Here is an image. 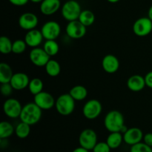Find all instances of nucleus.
Segmentation results:
<instances>
[{"label":"nucleus","mask_w":152,"mask_h":152,"mask_svg":"<svg viewBox=\"0 0 152 152\" xmlns=\"http://www.w3.org/2000/svg\"><path fill=\"white\" fill-rule=\"evenodd\" d=\"M42 116V110L35 103L29 102L22 107L19 119L23 123L34 126L40 121Z\"/></svg>","instance_id":"obj_1"},{"label":"nucleus","mask_w":152,"mask_h":152,"mask_svg":"<svg viewBox=\"0 0 152 152\" xmlns=\"http://www.w3.org/2000/svg\"><path fill=\"white\" fill-rule=\"evenodd\" d=\"M124 125V117L117 110L110 111L104 119V126L109 132H120Z\"/></svg>","instance_id":"obj_2"},{"label":"nucleus","mask_w":152,"mask_h":152,"mask_svg":"<svg viewBox=\"0 0 152 152\" xmlns=\"http://www.w3.org/2000/svg\"><path fill=\"white\" fill-rule=\"evenodd\" d=\"M75 99L69 93L62 94L56 99L55 108L60 115L68 116L72 114L75 109Z\"/></svg>","instance_id":"obj_3"},{"label":"nucleus","mask_w":152,"mask_h":152,"mask_svg":"<svg viewBox=\"0 0 152 152\" xmlns=\"http://www.w3.org/2000/svg\"><path fill=\"white\" fill-rule=\"evenodd\" d=\"M82 12L81 6L78 1L75 0H68L64 3L61 9L62 16L68 22L78 20Z\"/></svg>","instance_id":"obj_4"},{"label":"nucleus","mask_w":152,"mask_h":152,"mask_svg":"<svg viewBox=\"0 0 152 152\" xmlns=\"http://www.w3.org/2000/svg\"><path fill=\"white\" fill-rule=\"evenodd\" d=\"M102 111V103L98 99H91L86 102L83 108V114L86 119L93 120L97 118Z\"/></svg>","instance_id":"obj_5"},{"label":"nucleus","mask_w":152,"mask_h":152,"mask_svg":"<svg viewBox=\"0 0 152 152\" xmlns=\"http://www.w3.org/2000/svg\"><path fill=\"white\" fill-rule=\"evenodd\" d=\"M97 134L91 129H84L79 137V143L80 146L92 151L97 143Z\"/></svg>","instance_id":"obj_6"},{"label":"nucleus","mask_w":152,"mask_h":152,"mask_svg":"<svg viewBox=\"0 0 152 152\" xmlns=\"http://www.w3.org/2000/svg\"><path fill=\"white\" fill-rule=\"evenodd\" d=\"M22 105L18 99L9 98L3 104V111L9 118L16 119L19 117L22 110Z\"/></svg>","instance_id":"obj_7"},{"label":"nucleus","mask_w":152,"mask_h":152,"mask_svg":"<svg viewBox=\"0 0 152 152\" xmlns=\"http://www.w3.org/2000/svg\"><path fill=\"white\" fill-rule=\"evenodd\" d=\"M152 31V21L148 17H141L137 19L133 25V32L136 36L144 37Z\"/></svg>","instance_id":"obj_8"},{"label":"nucleus","mask_w":152,"mask_h":152,"mask_svg":"<svg viewBox=\"0 0 152 152\" xmlns=\"http://www.w3.org/2000/svg\"><path fill=\"white\" fill-rule=\"evenodd\" d=\"M43 37L46 40H56L61 33V26L56 21H48L41 28Z\"/></svg>","instance_id":"obj_9"},{"label":"nucleus","mask_w":152,"mask_h":152,"mask_svg":"<svg viewBox=\"0 0 152 152\" xmlns=\"http://www.w3.org/2000/svg\"><path fill=\"white\" fill-rule=\"evenodd\" d=\"M87 27L85 26L79 20L71 21L68 22L65 31L68 37L73 39H79L84 37L87 32Z\"/></svg>","instance_id":"obj_10"},{"label":"nucleus","mask_w":152,"mask_h":152,"mask_svg":"<svg viewBox=\"0 0 152 152\" xmlns=\"http://www.w3.org/2000/svg\"><path fill=\"white\" fill-rule=\"evenodd\" d=\"M50 56L45 51L43 48L39 47L32 48L29 53V58L31 62L35 66L45 67L50 60Z\"/></svg>","instance_id":"obj_11"},{"label":"nucleus","mask_w":152,"mask_h":152,"mask_svg":"<svg viewBox=\"0 0 152 152\" xmlns=\"http://www.w3.org/2000/svg\"><path fill=\"white\" fill-rule=\"evenodd\" d=\"M34 102L41 108L42 110H50L55 106L56 99L51 94L46 91H42L35 95Z\"/></svg>","instance_id":"obj_12"},{"label":"nucleus","mask_w":152,"mask_h":152,"mask_svg":"<svg viewBox=\"0 0 152 152\" xmlns=\"http://www.w3.org/2000/svg\"><path fill=\"white\" fill-rule=\"evenodd\" d=\"M19 27L25 31L35 29L39 23V19L36 14L30 12L24 13L19 16L18 20Z\"/></svg>","instance_id":"obj_13"},{"label":"nucleus","mask_w":152,"mask_h":152,"mask_svg":"<svg viewBox=\"0 0 152 152\" xmlns=\"http://www.w3.org/2000/svg\"><path fill=\"white\" fill-rule=\"evenodd\" d=\"M143 132L140 129L137 127L130 128L127 132L123 134V140L127 145H134L138 142H142L143 140Z\"/></svg>","instance_id":"obj_14"},{"label":"nucleus","mask_w":152,"mask_h":152,"mask_svg":"<svg viewBox=\"0 0 152 152\" xmlns=\"http://www.w3.org/2000/svg\"><path fill=\"white\" fill-rule=\"evenodd\" d=\"M44 37L41 31L37 29H33L31 31H28L25 37V41L28 47L32 48H37L42 44Z\"/></svg>","instance_id":"obj_15"},{"label":"nucleus","mask_w":152,"mask_h":152,"mask_svg":"<svg viewBox=\"0 0 152 152\" xmlns=\"http://www.w3.org/2000/svg\"><path fill=\"white\" fill-rule=\"evenodd\" d=\"M102 66L104 71L108 74H114L120 68V61L114 55L108 54L102 59Z\"/></svg>","instance_id":"obj_16"},{"label":"nucleus","mask_w":152,"mask_h":152,"mask_svg":"<svg viewBox=\"0 0 152 152\" xmlns=\"http://www.w3.org/2000/svg\"><path fill=\"white\" fill-rule=\"evenodd\" d=\"M30 79L25 73L19 72L13 74L10 83L14 90L22 91L28 87Z\"/></svg>","instance_id":"obj_17"},{"label":"nucleus","mask_w":152,"mask_h":152,"mask_svg":"<svg viewBox=\"0 0 152 152\" xmlns=\"http://www.w3.org/2000/svg\"><path fill=\"white\" fill-rule=\"evenodd\" d=\"M61 7L60 0H43L40 3V11L43 15L50 16L56 13Z\"/></svg>","instance_id":"obj_18"},{"label":"nucleus","mask_w":152,"mask_h":152,"mask_svg":"<svg viewBox=\"0 0 152 152\" xmlns=\"http://www.w3.org/2000/svg\"><path fill=\"white\" fill-rule=\"evenodd\" d=\"M146 86L145 77L140 74L131 76L127 81V87L130 91L134 92H139L143 90Z\"/></svg>","instance_id":"obj_19"},{"label":"nucleus","mask_w":152,"mask_h":152,"mask_svg":"<svg viewBox=\"0 0 152 152\" xmlns=\"http://www.w3.org/2000/svg\"><path fill=\"white\" fill-rule=\"evenodd\" d=\"M12 68L5 62L0 64V83H8L13 76Z\"/></svg>","instance_id":"obj_20"},{"label":"nucleus","mask_w":152,"mask_h":152,"mask_svg":"<svg viewBox=\"0 0 152 152\" xmlns=\"http://www.w3.org/2000/svg\"><path fill=\"white\" fill-rule=\"evenodd\" d=\"M123 141V134L120 132H110L106 139V142L111 149L118 148Z\"/></svg>","instance_id":"obj_21"},{"label":"nucleus","mask_w":152,"mask_h":152,"mask_svg":"<svg viewBox=\"0 0 152 152\" xmlns=\"http://www.w3.org/2000/svg\"><path fill=\"white\" fill-rule=\"evenodd\" d=\"M69 94L75 99V101H83L87 97L88 90L85 86L78 85L71 88Z\"/></svg>","instance_id":"obj_22"},{"label":"nucleus","mask_w":152,"mask_h":152,"mask_svg":"<svg viewBox=\"0 0 152 152\" xmlns=\"http://www.w3.org/2000/svg\"><path fill=\"white\" fill-rule=\"evenodd\" d=\"M46 74L51 77H56L61 72L60 64L54 59H50L45 66Z\"/></svg>","instance_id":"obj_23"},{"label":"nucleus","mask_w":152,"mask_h":152,"mask_svg":"<svg viewBox=\"0 0 152 152\" xmlns=\"http://www.w3.org/2000/svg\"><path fill=\"white\" fill-rule=\"evenodd\" d=\"M15 133V128L7 121H2L0 123V139L5 140L11 137Z\"/></svg>","instance_id":"obj_24"},{"label":"nucleus","mask_w":152,"mask_h":152,"mask_svg":"<svg viewBox=\"0 0 152 152\" xmlns=\"http://www.w3.org/2000/svg\"><path fill=\"white\" fill-rule=\"evenodd\" d=\"M78 20L80 21L82 24H83L85 26H91V25H93L95 22V15L91 10H82Z\"/></svg>","instance_id":"obj_25"},{"label":"nucleus","mask_w":152,"mask_h":152,"mask_svg":"<svg viewBox=\"0 0 152 152\" xmlns=\"http://www.w3.org/2000/svg\"><path fill=\"white\" fill-rule=\"evenodd\" d=\"M31 133V126L21 121L15 128V134L19 139H25Z\"/></svg>","instance_id":"obj_26"},{"label":"nucleus","mask_w":152,"mask_h":152,"mask_svg":"<svg viewBox=\"0 0 152 152\" xmlns=\"http://www.w3.org/2000/svg\"><path fill=\"white\" fill-rule=\"evenodd\" d=\"M28 90L34 96L38 94L39 93L43 91L44 84L41 79L34 78L30 80L29 85H28Z\"/></svg>","instance_id":"obj_27"},{"label":"nucleus","mask_w":152,"mask_h":152,"mask_svg":"<svg viewBox=\"0 0 152 152\" xmlns=\"http://www.w3.org/2000/svg\"><path fill=\"white\" fill-rule=\"evenodd\" d=\"M42 48L50 56H56L59 51V44L56 40H46Z\"/></svg>","instance_id":"obj_28"},{"label":"nucleus","mask_w":152,"mask_h":152,"mask_svg":"<svg viewBox=\"0 0 152 152\" xmlns=\"http://www.w3.org/2000/svg\"><path fill=\"white\" fill-rule=\"evenodd\" d=\"M13 42L8 37L2 36L0 37V52L2 54H9L12 52Z\"/></svg>","instance_id":"obj_29"},{"label":"nucleus","mask_w":152,"mask_h":152,"mask_svg":"<svg viewBox=\"0 0 152 152\" xmlns=\"http://www.w3.org/2000/svg\"><path fill=\"white\" fill-rule=\"evenodd\" d=\"M27 45L25 39H16L13 42L12 53L15 54H22L26 50Z\"/></svg>","instance_id":"obj_30"},{"label":"nucleus","mask_w":152,"mask_h":152,"mask_svg":"<svg viewBox=\"0 0 152 152\" xmlns=\"http://www.w3.org/2000/svg\"><path fill=\"white\" fill-rule=\"evenodd\" d=\"M130 152H152V148L146 145L145 142H140L132 145Z\"/></svg>","instance_id":"obj_31"},{"label":"nucleus","mask_w":152,"mask_h":152,"mask_svg":"<svg viewBox=\"0 0 152 152\" xmlns=\"http://www.w3.org/2000/svg\"><path fill=\"white\" fill-rule=\"evenodd\" d=\"M111 150V148L106 142H99L96 143L92 151L94 152H110Z\"/></svg>","instance_id":"obj_32"},{"label":"nucleus","mask_w":152,"mask_h":152,"mask_svg":"<svg viewBox=\"0 0 152 152\" xmlns=\"http://www.w3.org/2000/svg\"><path fill=\"white\" fill-rule=\"evenodd\" d=\"M1 94L4 96H9L13 93V91L14 90L13 88L12 87L11 84L10 83H1V87H0Z\"/></svg>","instance_id":"obj_33"},{"label":"nucleus","mask_w":152,"mask_h":152,"mask_svg":"<svg viewBox=\"0 0 152 152\" xmlns=\"http://www.w3.org/2000/svg\"><path fill=\"white\" fill-rule=\"evenodd\" d=\"M10 1V4H12L14 6H18V7H21V6H24L30 1V0H8Z\"/></svg>","instance_id":"obj_34"},{"label":"nucleus","mask_w":152,"mask_h":152,"mask_svg":"<svg viewBox=\"0 0 152 152\" xmlns=\"http://www.w3.org/2000/svg\"><path fill=\"white\" fill-rule=\"evenodd\" d=\"M143 142L152 148V133H147L143 137Z\"/></svg>","instance_id":"obj_35"},{"label":"nucleus","mask_w":152,"mask_h":152,"mask_svg":"<svg viewBox=\"0 0 152 152\" xmlns=\"http://www.w3.org/2000/svg\"><path fill=\"white\" fill-rule=\"evenodd\" d=\"M145 81L146 86L152 89V71H149L146 75L145 76Z\"/></svg>","instance_id":"obj_36"},{"label":"nucleus","mask_w":152,"mask_h":152,"mask_svg":"<svg viewBox=\"0 0 152 152\" xmlns=\"http://www.w3.org/2000/svg\"><path fill=\"white\" fill-rule=\"evenodd\" d=\"M72 152H90V151H88V150L86 149V148H83V147L80 146L73 150Z\"/></svg>","instance_id":"obj_37"},{"label":"nucleus","mask_w":152,"mask_h":152,"mask_svg":"<svg viewBox=\"0 0 152 152\" xmlns=\"http://www.w3.org/2000/svg\"><path fill=\"white\" fill-rule=\"evenodd\" d=\"M148 17L152 21V5L149 7L148 11Z\"/></svg>","instance_id":"obj_38"},{"label":"nucleus","mask_w":152,"mask_h":152,"mask_svg":"<svg viewBox=\"0 0 152 152\" xmlns=\"http://www.w3.org/2000/svg\"><path fill=\"white\" fill-rule=\"evenodd\" d=\"M33 3H41L43 0H30Z\"/></svg>","instance_id":"obj_39"},{"label":"nucleus","mask_w":152,"mask_h":152,"mask_svg":"<svg viewBox=\"0 0 152 152\" xmlns=\"http://www.w3.org/2000/svg\"><path fill=\"white\" fill-rule=\"evenodd\" d=\"M107 1L110 3H117V2H118L120 0H107Z\"/></svg>","instance_id":"obj_40"},{"label":"nucleus","mask_w":152,"mask_h":152,"mask_svg":"<svg viewBox=\"0 0 152 152\" xmlns=\"http://www.w3.org/2000/svg\"><path fill=\"white\" fill-rule=\"evenodd\" d=\"M90 152H94L93 151H90Z\"/></svg>","instance_id":"obj_41"}]
</instances>
